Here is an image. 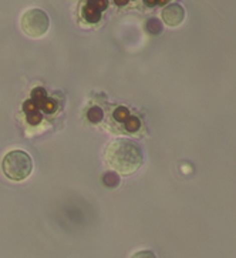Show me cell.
Wrapping results in <instances>:
<instances>
[{
    "mask_svg": "<svg viewBox=\"0 0 236 258\" xmlns=\"http://www.w3.org/2000/svg\"><path fill=\"white\" fill-rule=\"evenodd\" d=\"M104 160L118 174L131 175L143 166L144 154L141 147L133 140L117 139L105 147Z\"/></svg>",
    "mask_w": 236,
    "mask_h": 258,
    "instance_id": "6da1fadb",
    "label": "cell"
},
{
    "mask_svg": "<svg viewBox=\"0 0 236 258\" xmlns=\"http://www.w3.org/2000/svg\"><path fill=\"white\" fill-rule=\"evenodd\" d=\"M2 171L10 181L22 183L33 173L32 157L25 150L8 151L2 160Z\"/></svg>",
    "mask_w": 236,
    "mask_h": 258,
    "instance_id": "7a4b0ae2",
    "label": "cell"
},
{
    "mask_svg": "<svg viewBox=\"0 0 236 258\" xmlns=\"http://www.w3.org/2000/svg\"><path fill=\"white\" fill-rule=\"evenodd\" d=\"M20 29L27 37L40 39L50 29V17L43 9H27L20 16Z\"/></svg>",
    "mask_w": 236,
    "mask_h": 258,
    "instance_id": "3957f363",
    "label": "cell"
},
{
    "mask_svg": "<svg viewBox=\"0 0 236 258\" xmlns=\"http://www.w3.org/2000/svg\"><path fill=\"white\" fill-rule=\"evenodd\" d=\"M161 16H162V20L165 25L171 26V27H177L185 19V9L182 8V5H179V3H169L162 9Z\"/></svg>",
    "mask_w": 236,
    "mask_h": 258,
    "instance_id": "277c9868",
    "label": "cell"
},
{
    "mask_svg": "<svg viewBox=\"0 0 236 258\" xmlns=\"http://www.w3.org/2000/svg\"><path fill=\"white\" fill-rule=\"evenodd\" d=\"M23 108H25L26 116H27V120H29V123H30V124H39V123L42 121L40 108H39V106H37L32 99L26 101Z\"/></svg>",
    "mask_w": 236,
    "mask_h": 258,
    "instance_id": "5b68a950",
    "label": "cell"
},
{
    "mask_svg": "<svg viewBox=\"0 0 236 258\" xmlns=\"http://www.w3.org/2000/svg\"><path fill=\"white\" fill-rule=\"evenodd\" d=\"M102 181H104V184L107 187L115 188V187H118V184H120V175L115 171H108V173H105V175L102 177Z\"/></svg>",
    "mask_w": 236,
    "mask_h": 258,
    "instance_id": "8992f818",
    "label": "cell"
},
{
    "mask_svg": "<svg viewBox=\"0 0 236 258\" xmlns=\"http://www.w3.org/2000/svg\"><path fill=\"white\" fill-rule=\"evenodd\" d=\"M46 99H47V93H46V90L43 87H37V89H34L33 92H32V100L39 106V108H40L43 101L46 100Z\"/></svg>",
    "mask_w": 236,
    "mask_h": 258,
    "instance_id": "52a82bcc",
    "label": "cell"
},
{
    "mask_svg": "<svg viewBox=\"0 0 236 258\" xmlns=\"http://www.w3.org/2000/svg\"><path fill=\"white\" fill-rule=\"evenodd\" d=\"M87 117H88V120H90L91 123H100L102 120V117H104V113H102L101 108L95 106V107H91L88 110Z\"/></svg>",
    "mask_w": 236,
    "mask_h": 258,
    "instance_id": "ba28073f",
    "label": "cell"
},
{
    "mask_svg": "<svg viewBox=\"0 0 236 258\" xmlns=\"http://www.w3.org/2000/svg\"><path fill=\"white\" fill-rule=\"evenodd\" d=\"M124 123H126L127 130H128V132H131V133L138 132V130H140V127H141V121H140V118L135 116H130Z\"/></svg>",
    "mask_w": 236,
    "mask_h": 258,
    "instance_id": "9c48e42d",
    "label": "cell"
},
{
    "mask_svg": "<svg viewBox=\"0 0 236 258\" xmlns=\"http://www.w3.org/2000/svg\"><path fill=\"white\" fill-rule=\"evenodd\" d=\"M147 29H148L150 33L158 34L162 32V23H161L158 19H151V20H148V23H147Z\"/></svg>",
    "mask_w": 236,
    "mask_h": 258,
    "instance_id": "30bf717a",
    "label": "cell"
},
{
    "mask_svg": "<svg viewBox=\"0 0 236 258\" xmlns=\"http://www.w3.org/2000/svg\"><path fill=\"white\" fill-rule=\"evenodd\" d=\"M87 6L101 13L102 10H105V9L108 8V0H88Z\"/></svg>",
    "mask_w": 236,
    "mask_h": 258,
    "instance_id": "8fae6325",
    "label": "cell"
},
{
    "mask_svg": "<svg viewBox=\"0 0 236 258\" xmlns=\"http://www.w3.org/2000/svg\"><path fill=\"white\" fill-rule=\"evenodd\" d=\"M114 117H115V120L117 121H126L127 118L130 117V111H128V108L127 107H118L115 111H114Z\"/></svg>",
    "mask_w": 236,
    "mask_h": 258,
    "instance_id": "7c38bea8",
    "label": "cell"
},
{
    "mask_svg": "<svg viewBox=\"0 0 236 258\" xmlns=\"http://www.w3.org/2000/svg\"><path fill=\"white\" fill-rule=\"evenodd\" d=\"M130 258H157V255L151 250H140L135 251L134 254Z\"/></svg>",
    "mask_w": 236,
    "mask_h": 258,
    "instance_id": "4fadbf2b",
    "label": "cell"
},
{
    "mask_svg": "<svg viewBox=\"0 0 236 258\" xmlns=\"http://www.w3.org/2000/svg\"><path fill=\"white\" fill-rule=\"evenodd\" d=\"M56 103L53 100H50L49 97L46 99V100L43 101V104L40 106V110H43V111H46V113H53L54 110H56Z\"/></svg>",
    "mask_w": 236,
    "mask_h": 258,
    "instance_id": "5bb4252c",
    "label": "cell"
}]
</instances>
